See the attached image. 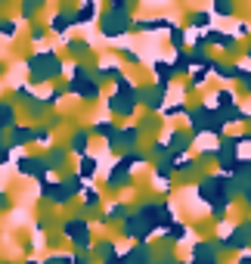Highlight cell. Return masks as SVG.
<instances>
[{
	"label": "cell",
	"mask_w": 251,
	"mask_h": 264,
	"mask_svg": "<svg viewBox=\"0 0 251 264\" xmlns=\"http://www.w3.org/2000/svg\"><path fill=\"white\" fill-rule=\"evenodd\" d=\"M93 171H96V162H93V158H84V162H81V174H84V178H90Z\"/></svg>",
	"instance_id": "cell-1"
},
{
	"label": "cell",
	"mask_w": 251,
	"mask_h": 264,
	"mask_svg": "<svg viewBox=\"0 0 251 264\" xmlns=\"http://www.w3.org/2000/svg\"><path fill=\"white\" fill-rule=\"evenodd\" d=\"M65 22H68V19H62V16H59V19H56V22H53V25H56V31H65V28H68Z\"/></svg>",
	"instance_id": "cell-2"
}]
</instances>
